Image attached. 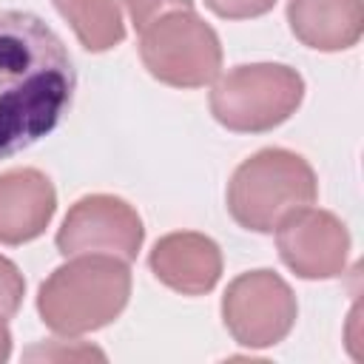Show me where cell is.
Listing matches in <instances>:
<instances>
[{"instance_id":"cell-1","label":"cell","mask_w":364,"mask_h":364,"mask_svg":"<svg viewBox=\"0 0 364 364\" xmlns=\"http://www.w3.org/2000/svg\"><path fill=\"white\" fill-rule=\"evenodd\" d=\"M77 91L74 60L37 14L0 9V159L48 136Z\"/></svg>"},{"instance_id":"cell-2","label":"cell","mask_w":364,"mask_h":364,"mask_svg":"<svg viewBox=\"0 0 364 364\" xmlns=\"http://www.w3.org/2000/svg\"><path fill=\"white\" fill-rule=\"evenodd\" d=\"M131 299L128 262L100 253L71 256L37 290V313L57 336H85L108 327Z\"/></svg>"},{"instance_id":"cell-3","label":"cell","mask_w":364,"mask_h":364,"mask_svg":"<svg viewBox=\"0 0 364 364\" xmlns=\"http://www.w3.org/2000/svg\"><path fill=\"white\" fill-rule=\"evenodd\" d=\"M318 196L313 165L287 148H262L236 165L228 182V213L253 233H273L276 225Z\"/></svg>"},{"instance_id":"cell-4","label":"cell","mask_w":364,"mask_h":364,"mask_svg":"<svg viewBox=\"0 0 364 364\" xmlns=\"http://www.w3.org/2000/svg\"><path fill=\"white\" fill-rule=\"evenodd\" d=\"M304 100V80L284 63L236 65L210 88L213 119L233 134H264L287 122Z\"/></svg>"},{"instance_id":"cell-5","label":"cell","mask_w":364,"mask_h":364,"mask_svg":"<svg viewBox=\"0 0 364 364\" xmlns=\"http://www.w3.org/2000/svg\"><path fill=\"white\" fill-rule=\"evenodd\" d=\"M139 60L171 88H202L222 71V43L193 9L168 11L139 31Z\"/></svg>"},{"instance_id":"cell-6","label":"cell","mask_w":364,"mask_h":364,"mask_svg":"<svg viewBox=\"0 0 364 364\" xmlns=\"http://www.w3.org/2000/svg\"><path fill=\"white\" fill-rule=\"evenodd\" d=\"M299 304L293 287L276 270H247L222 296V321L236 344L264 350L284 341L296 324Z\"/></svg>"},{"instance_id":"cell-7","label":"cell","mask_w":364,"mask_h":364,"mask_svg":"<svg viewBox=\"0 0 364 364\" xmlns=\"http://www.w3.org/2000/svg\"><path fill=\"white\" fill-rule=\"evenodd\" d=\"M142 242L145 228L136 208L114 193H88L77 199L54 236V245L65 259L100 253L134 262Z\"/></svg>"},{"instance_id":"cell-8","label":"cell","mask_w":364,"mask_h":364,"mask_svg":"<svg viewBox=\"0 0 364 364\" xmlns=\"http://www.w3.org/2000/svg\"><path fill=\"white\" fill-rule=\"evenodd\" d=\"M276 247L299 279H338L350 256V230L336 213L304 205L276 225Z\"/></svg>"},{"instance_id":"cell-9","label":"cell","mask_w":364,"mask_h":364,"mask_svg":"<svg viewBox=\"0 0 364 364\" xmlns=\"http://www.w3.org/2000/svg\"><path fill=\"white\" fill-rule=\"evenodd\" d=\"M148 267L159 284L182 296H205L222 279L219 245L196 230H176L156 239Z\"/></svg>"},{"instance_id":"cell-10","label":"cell","mask_w":364,"mask_h":364,"mask_svg":"<svg viewBox=\"0 0 364 364\" xmlns=\"http://www.w3.org/2000/svg\"><path fill=\"white\" fill-rule=\"evenodd\" d=\"M57 210V191L37 168L0 173V245H23L46 233Z\"/></svg>"},{"instance_id":"cell-11","label":"cell","mask_w":364,"mask_h":364,"mask_svg":"<svg viewBox=\"0 0 364 364\" xmlns=\"http://www.w3.org/2000/svg\"><path fill=\"white\" fill-rule=\"evenodd\" d=\"M293 37L316 51H347L364 34V0H287Z\"/></svg>"},{"instance_id":"cell-12","label":"cell","mask_w":364,"mask_h":364,"mask_svg":"<svg viewBox=\"0 0 364 364\" xmlns=\"http://www.w3.org/2000/svg\"><path fill=\"white\" fill-rule=\"evenodd\" d=\"M71 26L80 46L91 54L117 48L125 40V23L117 0H51Z\"/></svg>"},{"instance_id":"cell-13","label":"cell","mask_w":364,"mask_h":364,"mask_svg":"<svg viewBox=\"0 0 364 364\" xmlns=\"http://www.w3.org/2000/svg\"><path fill=\"white\" fill-rule=\"evenodd\" d=\"M23 296H26V279H23L20 267L11 259L0 256V316L6 321L17 316Z\"/></svg>"},{"instance_id":"cell-14","label":"cell","mask_w":364,"mask_h":364,"mask_svg":"<svg viewBox=\"0 0 364 364\" xmlns=\"http://www.w3.org/2000/svg\"><path fill=\"white\" fill-rule=\"evenodd\" d=\"M122 6L128 11V20L134 23V28L142 31L168 11L193 9V0H122Z\"/></svg>"},{"instance_id":"cell-15","label":"cell","mask_w":364,"mask_h":364,"mask_svg":"<svg viewBox=\"0 0 364 364\" xmlns=\"http://www.w3.org/2000/svg\"><path fill=\"white\" fill-rule=\"evenodd\" d=\"M205 6L222 20H250L267 14L276 0H205Z\"/></svg>"},{"instance_id":"cell-16","label":"cell","mask_w":364,"mask_h":364,"mask_svg":"<svg viewBox=\"0 0 364 364\" xmlns=\"http://www.w3.org/2000/svg\"><path fill=\"white\" fill-rule=\"evenodd\" d=\"M9 355H11V333H9L6 318L0 316V364L9 361Z\"/></svg>"}]
</instances>
